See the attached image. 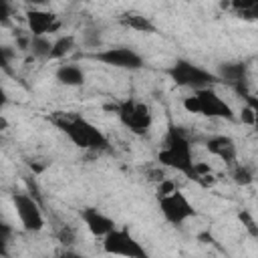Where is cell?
I'll list each match as a JSON object with an SVG mask.
<instances>
[{
  "label": "cell",
  "mask_w": 258,
  "mask_h": 258,
  "mask_svg": "<svg viewBox=\"0 0 258 258\" xmlns=\"http://www.w3.org/2000/svg\"><path fill=\"white\" fill-rule=\"evenodd\" d=\"M50 123L56 125L77 147L91 149V151H103L109 147V139L105 133L93 125L89 119H85L79 113L73 111H56L50 115Z\"/></svg>",
  "instance_id": "6da1fadb"
},
{
  "label": "cell",
  "mask_w": 258,
  "mask_h": 258,
  "mask_svg": "<svg viewBox=\"0 0 258 258\" xmlns=\"http://www.w3.org/2000/svg\"><path fill=\"white\" fill-rule=\"evenodd\" d=\"M157 161L169 169L183 173L189 179H196V181L200 179L198 165H196L198 161H194V153H191V141L175 125H171L167 129L165 139H163V147L157 153Z\"/></svg>",
  "instance_id": "7a4b0ae2"
},
{
  "label": "cell",
  "mask_w": 258,
  "mask_h": 258,
  "mask_svg": "<svg viewBox=\"0 0 258 258\" xmlns=\"http://www.w3.org/2000/svg\"><path fill=\"white\" fill-rule=\"evenodd\" d=\"M183 107L187 113H198L212 119H234L232 107L214 91V87L194 91V95L183 99Z\"/></svg>",
  "instance_id": "3957f363"
},
{
  "label": "cell",
  "mask_w": 258,
  "mask_h": 258,
  "mask_svg": "<svg viewBox=\"0 0 258 258\" xmlns=\"http://www.w3.org/2000/svg\"><path fill=\"white\" fill-rule=\"evenodd\" d=\"M169 79L177 85V87H185L191 91L198 89H206V87H214L216 83H220V79L216 77V73H210L208 69L185 60V58H177L169 69H167Z\"/></svg>",
  "instance_id": "277c9868"
},
{
  "label": "cell",
  "mask_w": 258,
  "mask_h": 258,
  "mask_svg": "<svg viewBox=\"0 0 258 258\" xmlns=\"http://www.w3.org/2000/svg\"><path fill=\"white\" fill-rule=\"evenodd\" d=\"M117 117L119 121L135 135H145L151 129L153 123V113L149 109V105L135 101V99H125L121 103L115 105Z\"/></svg>",
  "instance_id": "5b68a950"
},
{
  "label": "cell",
  "mask_w": 258,
  "mask_h": 258,
  "mask_svg": "<svg viewBox=\"0 0 258 258\" xmlns=\"http://www.w3.org/2000/svg\"><path fill=\"white\" fill-rule=\"evenodd\" d=\"M157 204H159V212L161 216L169 222V224H183L187 222L189 218L196 216V208L191 206V202L187 200L185 194H181L177 187L169 194H163V196H157Z\"/></svg>",
  "instance_id": "8992f818"
},
{
  "label": "cell",
  "mask_w": 258,
  "mask_h": 258,
  "mask_svg": "<svg viewBox=\"0 0 258 258\" xmlns=\"http://www.w3.org/2000/svg\"><path fill=\"white\" fill-rule=\"evenodd\" d=\"M103 250L107 254H117V256H129V258H145L147 252L145 248L129 234L125 228H113L109 234L103 236Z\"/></svg>",
  "instance_id": "52a82bcc"
},
{
  "label": "cell",
  "mask_w": 258,
  "mask_h": 258,
  "mask_svg": "<svg viewBox=\"0 0 258 258\" xmlns=\"http://www.w3.org/2000/svg\"><path fill=\"white\" fill-rule=\"evenodd\" d=\"M95 60L107 64V67H115V69H125V71H139L143 69V56L133 50L131 46H109L103 50H97L93 54Z\"/></svg>",
  "instance_id": "ba28073f"
},
{
  "label": "cell",
  "mask_w": 258,
  "mask_h": 258,
  "mask_svg": "<svg viewBox=\"0 0 258 258\" xmlns=\"http://www.w3.org/2000/svg\"><path fill=\"white\" fill-rule=\"evenodd\" d=\"M14 212L20 220V226L26 232H40L44 228V216L38 202L28 194H14L12 196Z\"/></svg>",
  "instance_id": "9c48e42d"
},
{
  "label": "cell",
  "mask_w": 258,
  "mask_h": 258,
  "mask_svg": "<svg viewBox=\"0 0 258 258\" xmlns=\"http://www.w3.org/2000/svg\"><path fill=\"white\" fill-rule=\"evenodd\" d=\"M26 26L30 30V34L38 36V34H46L48 32H56L60 28L58 16L50 10L44 8H28L26 10Z\"/></svg>",
  "instance_id": "30bf717a"
},
{
  "label": "cell",
  "mask_w": 258,
  "mask_h": 258,
  "mask_svg": "<svg viewBox=\"0 0 258 258\" xmlns=\"http://www.w3.org/2000/svg\"><path fill=\"white\" fill-rule=\"evenodd\" d=\"M81 220L85 224V228L95 236V238H103L105 234H109L115 228L113 218H109L107 214H103L97 208H85L81 210Z\"/></svg>",
  "instance_id": "8fae6325"
},
{
  "label": "cell",
  "mask_w": 258,
  "mask_h": 258,
  "mask_svg": "<svg viewBox=\"0 0 258 258\" xmlns=\"http://www.w3.org/2000/svg\"><path fill=\"white\" fill-rule=\"evenodd\" d=\"M216 77L220 79V83H228L232 85L238 93L244 91L246 87V79H248V69L244 62H224L218 67Z\"/></svg>",
  "instance_id": "7c38bea8"
},
{
  "label": "cell",
  "mask_w": 258,
  "mask_h": 258,
  "mask_svg": "<svg viewBox=\"0 0 258 258\" xmlns=\"http://www.w3.org/2000/svg\"><path fill=\"white\" fill-rule=\"evenodd\" d=\"M206 149L212 155H216L222 161H226V163H234L236 161L238 149H236V141L230 135H212L206 141Z\"/></svg>",
  "instance_id": "4fadbf2b"
},
{
  "label": "cell",
  "mask_w": 258,
  "mask_h": 258,
  "mask_svg": "<svg viewBox=\"0 0 258 258\" xmlns=\"http://www.w3.org/2000/svg\"><path fill=\"white\" fill-rule=\"evenodd\" d=\"M119 22L125 26V28H131L135 32H143V34H153L157 28L155 24L145 16V14H139V12H123L119 16Z\"/></svg>",
  "instance_id": "5bb4252c"
},
{
  "label": "cell",
  "mask_w": 258,
  "mask_h": 258,
  "mask_svg": "<svg viewBox=\"0 0 258 258\" xmlns=\"http://www.w3.org/2000/svg\"><path fill=\"white\" fill-rule=\"evenodd\" d=\"M56 81L64 87H81L85 83V71L79 64L67 62L56 69Z\"/></svg>",
  "instance_id": "9a60e30c"
},
{
  "label": "cell",
  "mask_w": 258,
  "mask_h": 258,
  "mask_svg": "<svg viewBox=\"0 0 258 258\" xmlns=\"http://www.w3.org/2000/svg\"><path fill=\"white\" fill-rule=\"evenodd\" d=\"M50 48H52V40L46 36V34H30L28 38V50L32 52L34 58H40V60H50Z\"/></svg>",
  "instance_id": "2e32d148"
},
{
  "label": "cell",
  "mask_w": 258,
  "mask_h": 258,
  "mask_svg": "<svg viewBox=\"0 0 258 258\" xmlns=\"http://www.w3.org/2000/svg\"><path fill=\"white\" fill-rule=\"evenodd\" d=\"M230 6L240 18L254 20L258 16V0H232Z\"/></svg>",
  "instance_id": "e0dca14e"
},
{
  "label": "cell",
  "mask_w": 258,
  "mask_h": 258,
  "mask_svg": "<svg viewBox=\"0 0 258 258\" xmlns=\"http://www.w3.org/2000/svg\"><path fill=\"white\" fill-rule=\"evenodd\" d=\"M73 48H75V36H71V34H64V36L52 40L50 60H52V58H62V56H67Z\"/></svg>",
  "instance_id": "ac0fdd59"
},
{
  "label": "cell",
  "mask_w": 258,
  "mask_h": 258,
  "mask_svg": "<svg viewBox=\"0 0 258 258\" xmlns=\"http://www.w3.org/2000/svg\"><path fill=\"white\" fill-rule=\"evenodd\" d=\"M232 175H234V181L236 183H242V185H248V183L254 181V171L250 167H246V165H236V169H234Z\"/></svg>",
  "instance_id": "d6986e66"
},
{
  "label": "cell",
  "mask_w": 258,
  "mask_h": 258,
  "mask_svg": "<svg viewBox=\"0 0 258 258\" xmlns=\"http://www.w3.org/2000/svg\"><path fill=\"white\" fill-rule=\"evenodd\" d=\"M12 0H0V24H10Z\"/></svg>",
  "instance_id": "ffe728a7"
},
{
  "label": "cell",
  "mask_w": 258,
  "mask_h": 258,
  "mask_svg": "<svg viewBox=\"0 0 258 258\" xmlns=\"http://www.w3.org/2000/svg\"><path fill=\"white\" fill-rule=\"evenodd\" d=\"M85 44L91 46V48H99V46H101V34H99V30L89 28V30L85 32Z\"/></svg>",
  "instance_id": "44dd1931"
},
{
  "label": "cell",
  "mask_w": 258,
  "mask_h": 258,
  "mask_svg": "<svg viewBox=\"0 0 258 258\" xmlns=\"http://www.w3.org/2000/svg\"><path fill=\"white\" fill-rule=\"evenodd\" d=\"M242 123H248V125H254L256 123V105H246L242 109Z\"/></svg>",
  "instance_id": "7402d4cb"
},
{
  "label": "cell",
  "mask_w": 258,
  "mask_h": 258,
  "mask_svg": "<svg viewBox=\"0 0 258 258\" xmlns=\"http://www.w3.org/2000/svg\"><path fill=\"white\" fill-rule=\"evenodd\" d=\"M0 69L6 71V73H12V69H10V50L2 44H0Z\"/></svg>",
  "instance_id": "603a6c76"
},
{
  "label": "cell",
  "mask_w": 258,
  "mask_h": 258,
  "mask_svg": "<svg viewBox=\"0 0 258 258\" xmlns=\"http://www.w3.org/2000/svg\"><path fill=\"white\" fill-rule=\"evenodd\" d=\"M58 240H60L62 244H73V240H75V232H73L69 226H62V228L58 230Z\"/></svg>",
  "instance_id": "cb8c5ba5"
},
{
  "label": "cell",
  "mask_w": 258,
  "mask_h": 258,
  "mask_svg": "<svg viewBox=\"0 0 258 258\" xmlns=\"http://www.w3.org/2000/svg\"><path fill=\"white\" fill-rule=\"evenodd\" d=\"M240 220H242V222L246 224V230H248V232H250L252 236H256V234H258V230H256V222L252 220V216H250V214L242 212V214H240Z\"/></svg>",
  "instance_id": "d4e9b609"
},
{
  "label": "cell",
  "mask_w": 258,
  "mask_h": 258,
  "mask_svg": "<svg viewBox=\"0 0 258 258\" xmlns=\"http://www.w3.org/2000/svg\"><path fill=\"white\" fill-rule=\"evenodd\" d=\"M8 236H10V230L0 222V254H4L6 250H4V246H6V242H8Z\"/></svg>",
  "instance_id": "484cf974"
},
{
  "label": "cell",
  "mask_w": 258,
  "mask_h": 258,
  "mask_svg": "<svg viewBox=\"0 0 258 258\" xmlns=\"http://www.w3.org/2000/svg\"><path fill=\"white\" fill-rule=\"evenodd\" d=\"M30 8H44L48 4V0H24Z\"/></svg>",
  "instance_id": "4316f807"
},
{
  "label": "cell",
  "mask_w": 258,
  "mask_h": 258,
  "mask_svg": "<svg viewBox=\"0 0 258 258\" xmlns=\"http://www.w3.org/2000/svg\"><path fill=\"white\" fill-rule=\"evenodd\" d=\"M8 105V93L4 91V87H0V111Z\"/></svg>",
  "instance_id": "83f0119b"
},
{
  "label": "cell",
  "mask_w": 258,
  "mask_h": 258,
  "mask_svg": "<svg viewBox=\"0 0 258 258\" xmlns=\"http://www.w3.org/2000/svg\"><path fill=\"white\" fill-rule=\"evenodd\" d=\"M4 127H6V121H4V119H2V117H0V131H2V129H4Z\"/></svg>",
  "instance_id": "f1b7e54d"
}]
</instances>
